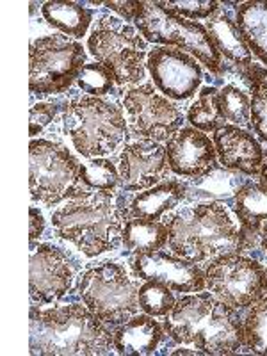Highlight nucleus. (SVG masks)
<instances>
[{
    "mask_svg": "<svg viewBox=\"0 0 267 356\" xmlns=\"http://www.w3.org/2000/svg\"><path fill=\"white\" fill-rule=\"evenodd\" d=\"M106 6L125 18V22H136L141 15L145 2H106Z\"/></svg>",
    "mask_w": 267,
    "mask_h": 356,
    "instance_id": "36",
    "label": "nucleus"
},
{
    "mask_svg": "<svg viewBox=\"0 0 267 356\" xmlns=\"http://www.w3.org/2000/svg\"><path fill=\"white\" fill-rule=\"evenodd\" d=\"M235 22L251 54L267 66V0H250L241 4Z\"/></svg>",
    "mask_w": 267,
    "mask_h": 356,
    "instance_id": "23",
    "label": "nucleus"
},
{
    "mask_svg": "<svg viewBox=\"0 0 267 356\" xmlns=\"http://www.w3.org/2000/svg\"><path fill=\"white\" fill-rule=\"evenodd\" d=\"M120 186L123 191H146L170 175L166 146L152 139H139L127 145L118 159Z\"/></svg>",
    "mask_w": 267,
    "mask_h": 356,
    "instance_id": "15",
    "label": "nucleus"
},
{
    "mask_svg": "<svg viewBox=\"0 0 267 356\" xmlns=\"http://www.w3.org/2000/svg\"><path fill=\"white\" fill-rule=\"evenodd\" d=\"M187 122L200 132H218L228 125L219 107V89L214 86L200 89L198 98L187 111Z\"/></svg>",
    "mask_w": 267,
    "mask_h": 356,
    "instance_id": "27",
    "label": "nucleus"
},
{
    "mask_svg": "<svg viewBox=\"0 0 267 356\" xmlns=\"http://www.w3.org/2000/svg\"><path fill=\"white\" fill-rule=\"evenodd\" d=\"M260 246L267 253V221H264V225L260 227Z\"/></svg>",
    "mask_w": 267,
    "mask_h": 356,
    "instance_id": "39",
    "label": "nucleus"
},
{
    "mask_svg": "<svg viewBox=\"0 0 267 356\" xmlns=\"http://www.w3.org/2000/svg\"><path fill=\"white\" fill-rule=\"evenodd\" d=\"M168 8L171 11H175L177 15H180L182 18H187V20H209V18L214 15V13L219 11V2L216 0H203V2H166Z\"/></svg>",
    "mask_w": 267,
    "mask_h": 356,
    "instance_id": "34",
    "label": "nucleus"
},
{
    "mask_svg": "<svg viewBox=\"0 0 267 356\" xmlns=\"http://www.w3.org/2000/svg\"><path fill=\"white\" fill-rule=\"evenodd\" d=\"M29 219H31L29 221V239H31V243H34V241L40 239L44 232V216L41 214L38 207H31Z\"/></svg>",
    "mask_w": 267,
    "mask_h": 356,
    "instance_id": "37",
    "label": "nucleus"
},
{
    "mask_svg": "<svg viewBox=\"0 0 267 356\" xmlns=\"http://www.w3.org/2000/svg\"><path fill=\"white\" fill-rule=\"evenodd\" d=\"M234 212L241 222V248L251 251L260 244V227L267 221V187L246 182L235 193Z\"/></svg>",
    "mask_w": 267,
    "mask_h": 356,
    "instance_id": "19",
    "label": "nucleus"
},
{
    "mask_svg": "<svg viewBox=\"0 0 267 356\" xmlns=\"http://www.w3.org/2000/svg\"><path fill=\"white\" fill-rule=\"evenodd\" d=\"M214 146L222 168L239 171L246 177L260 173L264 150L255 136L235 125H225L214 132Z\"/></svg>",
    "mask_w": 267,
    "mask_h": 356,
    "instance_id": "18",
    "label": "nucleus"
},
{
    "mask_svg": "<svg viewBox=\"0 0 267 356\" xmlns=\"http://www.w3.org/2000/svg\"><path fill=\"white\" fill-rule=\"evenodd\" d=\"M120 184V171L109 159H93L88 164H81L79 186L93 191H114Z\"/></svg>",
    "mask_w": 267,
    "mask_h": 356,
    "instance_id": "32",
    "label": "nucleus"
},
{
    "mask_svg": "<svg viewBox=\"0 0 267 356\" xmlns=\"http://www.w3.org/2000/svg\"><path fill=\"white\" fill-rule=\"evenodd\" d=\"M219 107L230 125L251 127V97L239 86L227 84L219 89Z\"/></svg>",
    "mask_w": 267,
    "mask_h": 356,
    "instance_id": "30",
    "label": "nucleus"
},
{
    "mask_svg": "<svg viewBox=\"0 0 267 356\" xmlns=\"http://www.w3.org/2000/svg\"><path fill=\"white\" fill-rule=\"evenodd\" d=\"M31 355H111L114 333L82 305L38 310L31 308Z\"/></svg>",
    "mask_w": 267,
    "mask_h": 356,
    "instance_id": "3",
    "label": "nucleus"
},
{
    "mask_svg": "<svg viewBox=\"0 0 267 356\" xmlns=\"http://www.w3.org/2000/svg\"><path fill=\"white\" fill-rule=\"evenodd\" d=\"M41 13L47 24L75 40L86 36L93 22V11L77 2H44Z\"/></svg>",
    "mask_w": 267,
    "mask_h": 356,
    "instance_id": "24",
    "label": "nucleus"
},
{
    "mask_svg": "<svg viewBox=\"0 0 267 356\" xmlns=\"http://www.w3.org/2000/svg\"><path fill=\"white\" fill-rule=\"evenodd\" d=\"M187 198V184L182 180H162L150 189L141 191L130 203V218L159 221Z\"/></svg>",
    "mask_w": 267,
    "mask_h": 356,
    "instance_id": "22",
    "label": "nucleus"
},
{
    "mask_svg": "<svg viewBox=\"0 0 267 356\" xmlns=\"http://www.w3.org/2000/svg\"><path fill=\"white\" fill-rule=\"evenodd\" d=\"M73 267L66 253L52 244L31 243V275L29 292L33 301L52 305L66 296L73 284Z\"/></svg>",
    "mask_w": 267,
    "mask_h": 356,
    "instance_id": "14",
    "label": "nucleus"
},
{
    "mask_svg": "<svg viewBox=\"0 0 267 356\" xmlns=\"http://www.w3.org/2000/svg\"><path fill=\"white\" fill-rule=\"evenodd\" d=\"M29 162L33 202L54 207L65 202L79 187L81 164L66 146L49 139H33L29 145Z\"/></svg>",
    "mask_w": 267,
    "mask_h": 356,
    "instance_id": "10",
    "label": "nucleus"
},
{
    "mask_svg": "<svg viewBox=\"0 0 267 356\" xmlns=\"http://www.w3.org/2000/svg\"><path fill=\"white\" fill-rule=\"evenodd\" d=\"M89 54L113 73L120 86L139 84L146 75L148 47L141 34L125 20L102 17L88 40Z\"/></svg>",
    "mask_w": 267,
    "mask_h": 356,
    "instance_id": "7",
    "label": "nucleus"
},
{
    "mask_svg": "<svg viewBox=\"0 0 267 356\" xmlns=\"http://www.w3.org/2000/svg\"><path fill=\"white\" fill-rule=\"evenodd\" d=\"M205 29L221 57L243 68L253 65V54L230 13L219 8V11L207 20Z\"/></svg>",
    "mask_w": 267,
    "mask_h": 356,
    "instance_id": "21",
    "label": "nucleus"
},
{
    "mask_svg": "<svg viewBox=\"0 0 267 356\" xmlns=\"http://www.w3.org/2000/svg\"><path fill=\"white\" fill-rule=\"evenodd\" d=\"M130 209L123 196L113 191H73L59 209L52 212V227L61 239L68 241L86 257L114 250L123 241V228Z\"/></svg>",
    "mask_w": 267,
    "mask_h": 356,
    "instance_id": "1",
    "label": "nucleus"
},
{
    "mask_svg": "<svg viewBox=\"0 0 267 356\" xmlns=\"http://www.w3.org/2000/svg\"><path fill=\"white\" fill-rule=\"evenodd\" d=\"M136 27L145 41L182 50L198 59L200 65H205L214 75L222 73V57L205 25L182 18L168 8L166 2H145Z\"/></svg>",
    "mask_w": 267,
    "mask_h": 356,
    "instance_id": "6",
    "label": "nucleus"
},
{
    "mask_svg": "<svg viewBox=\"0 0 267 356\" xmlns=\"http://www.w3.org/2000/svg\"><path fill=\"white\" fill-rule=\"evenodd\" d=\"M173 356H178V355H205V353L202 351V349H186V348H180L177 349V351L171 353Z\"/></svg>",
    "mask_w": 267,
    "mask_h": 356,
    "instance_id": "38",
    "label": "nucleus"
},
{
    "mask_svg": "<svg viewBox=\"0 0 267 356\" xmlns=\"http://www.w3.org/2000/svg\"><path fill=\"white\" fill-rule=\"evenodd\" d=\"M259 177H260V184L267 187V157H264V162H262V168H260Z\"/></svg>",
    "mask_w": 267,
    "mask_h": 356,
    "instance_id": "40",
    "label": "nucleus"
},
{
    "mask_svg": "<svg viewBox=\"0 0 267 356\" xmlns=\"http://www.w3.org/2000/svg\"><path fill=\"white\" fill-rule=\"evenodd\" d=\"M251 91V129L267 143V70L251 65L243 72Z\"/></svg>",
    "mask_w": 267,
    "mask_h": 356,
    "instance_id": "28",
    "label": "nucleus"
},
{
    "mask_svg": "<svg viewBox=\"0 0 267 356\" xmlns=\"http://www.w3.org/2000/svg\"><path fill=\"white\" fill-rule=\"evenodd\" d=\"M170 239V228L166 222L148 221L141 218H130L123 228L125 248L136 255L161 251Z\"/></svg>",
    "mask_w": 267,
    "mask_h": 356,
    "instance_id": "25",
    "label": "nucleus"
},
{
    "mask_svg": "<svg viewBox=\"0 0 267 356\" xmlns=\"http://www.w3.org/2000/svg\"><path fill=\"white\" fill-rule=\"evenodd\" d=\"M29 88L36 97L65 93L86 65V50L79 41L61 36L38 38L29 47Z\"/></svg>",
    "mask_w": 267,
    "mask_h": 356,
    "instance_id": "9",
    "label": "nucleus"
},
{
    "mask_svg": "<svg viewBox=\"0 0 267 356\" xmlns=\"http://www.w3.org/2000/svg\"><path fill=\"white\" fill-rule=\"evenodd\" d=\"M243 330L244 348L255 355H267V296L248 308Z\"/></svg>",
    "mask_w": 267,
    "mask_h": 356,
    "instance_id": "29",
    "label": "nucleus"
},
{
    "mask_svg": "<svg viewBox=\"0 0 267 356\" xmlns=\"http://www.w3.org/2000/svg\"><path fill=\"white\" fill-rule=\"evenodd\" d=\"M162 337L161 324L154 316L136 314L114 332V351L118 355H154Z\"/></svg>",
    "mask_w": 267,
    "mask_h": 356,
    "instance_id": "20",
    "label": "nucleus"
},
{
    "mask_svg": "<svg viewBox=\"0 0 267 356\" xmlns=\"http://www.w3.org/2000/svg\"><path fill=\"white\" fill-rule=\"evenodd\" d=\"M123 107L130 130L141 139L168 141L184 125L182 111L166 97L157 93L154 84L130 88L123 95Z\"/></svg>",
    "mask_w": 267,
    "mask_h": 356,
    "instance_id": "12",
    "label": "nucleus"
},
{
    "mask_svg": "<svg viewBox=\"0 0 267 356\" xmlns=\"http://www.w3.org/2000/svg\"><path fill=\"white\" fill-rule=\"evenodd\" d=\"M114 82L116 81H114L113 73L100 63H86L77 79V86L84 93L98 98L109 95L114 88Z\"/></svg>",
    "mask_w": 267,
    "mask_h": 356,
    "instance_id": "33",
    "label": "nucleus"
},
{
    "mask_svg": "<svg viewBox=\"0 0 267 356\" xmlns=\"http://www.w3.org/2000/svg\"><path fill=\"white\" fill-rule=\"evenodd\" d=\"M63 127L75 150L88 159L113 154L123 145L129 132L122 107L98 97L70 102L63 116Z\"/></svg>",
    "mask_w": 267,
    "mask_h": 356,
    "instance_id": "5",
    "label": "nucleus"
},
{
    "mask_svg": "<svg viewBox=\"0 0 267 356\" xmlns=\"http://www.w3.org/2000/svg\"><path fill=\"white\" fill-rule=\"evenodd\" d=\"M239 171H232L227 168H216L211 173L195 178V182L187 184V198L203 200V202H216V200L230 198L243 184H246Z\"/></svg>",
    "mask_w": 267,
    "mask_h": 356,
    "instance_id": "26",
    "label": "nucleus"
},
{
    "mask_svg": "<svg viewBox=\"0 0 267 356\" xmlns=\"http://www.w3.org/2000/svg\"><path fill=\"white\" fill-rule=\"evenodd\" d=\"M146 68L155 88L171 100H189L203 81V70L191 54L171 47H157L148 54Z\"/></svg>",
    "mask_w": 267,
    "mask_h": 356,
    "instance_id": "13",
    "label": "nucleus"
},
{
    "mask_svg": "<svg viewBox=\"0 0 267 356\" xmlns=\"http://www.w3.org/2000/svg\"><path fill=\"white\" fill-rule=\"evenodd\" d=\"M79 294L86 307L107 326H120L139 310V285L123 266L102 262L79 280Z\"/></svg>",
    "mask_w": 267,
    "mask_h": 356,
    "instance_id": "8",
    "label": "nucleus"
},
{
    "mask_svg": "<svg viewBox=\"0 0 267 356\" xmlns=\"http://www.w3.org/2000/svg\"><path fill=\"white\" fill-rule=\"evenodd\" d=\"M134 275L141 280H159L175 292H202L207 287L205 271H202L195 262L182 257L170 255L164 251L141 253L132 260Z\"/></svg>",
    "mask_w": 267,
    "mask_h": 356,
    "instance_id": "16",
    "label": "nucleus"
},
{
    "mask_svg": "<svg viewBox=\"0 0 267 356\" xmlns=\"http://www.w3.org/2000/svg\"><path fill=\"white\" fill-rule=\"evenodd\" d=\"M173 289L159 280H146L139 287V308L154 317H166L177 305Z\"/></svg>",
    "mask_w": 267,
    "mask_h": 356,
    "instance_id": "31",
    "label": "nucleus"
},
{
    "mask_svg": "<svg viewBox=\"0 0 267 356\" xmlns=\"http://www.w3.org/2000/svg\"><path fill=\"white\" fill-rule=\"evenodd\" d=\"M264 289H266V292H267V267L264 269Z\"/></svg>",
    "mask_w": 267,
    "mask_h": 356,
    "instance_id": "41",
    "label": "nucleus"
},
{
    "mask_svg": "<svg viewBox=\"0 0 267 356\" xmlns=\"http://www.w3.org/2000/svg\"><path fill=\"white\" fill-rule=\"evenodd\" d=\"M207 289L235 310H248L264 298V267L259 260L228 255L214 260L205 269Z\"/></svg>",
    "mask_w": 267,
    "mask_h": 356,
    "instance_id": "11",
    "label": "nucleus"
},
{
    "mask_svg": "<svg viewBox=\"0 0 267 356\" xmlns=\"http://www.w3.org/2000/svg\"><path fill=\"white\" fill-rule=\"evenodd\" d=\"M56 114L57 107L54 104H47V102H40L34 107H31V122H29V134H31V138L43 132L54 122Z\"/></svg>",
    "mask_w": 267,
    "mask_h": 356,
    "instance_id": "35",
    "label": "nucleus"
},
{
    "mask_svg": "<svg viewBox=\"0 0 267 356\" xmlns=\"http://www.w3.org/2000/svg\"><path fill=\"white\" fill-rule=\"evenodd\" d=\"M171 253L195 264H211L243 253L241 228L219 202H202L177 212L168 222Z\"/></svg>",
    "mask_w": 267,
    "mask_h": 356,
    "instance_id": "4",
    "label": "nucleus"
},
{
    "mask_svg": "<svg viewBox=\"0 0 267 356\" xmlns=\"http://www.w3.org/2000/svg\"><path fill=\"white\" fill-rule=\"evenodd\" d=\"M170 170L178 177L200 178L218 168V152L205 132L195 127L180 129L166 141Z\"/></svg>",
    "mask_w": 267,
    "mask_h": 356,
    "instance_id": "17",
    "label": "nucleus"
},
{
    "mask_svg": "<svg viewBox=\"0 0 267 356\" xmlns=\"http://www.w3.org/2000/svg\"><path fill=\"white\" fill-rule=\"evenodd\" d=\"M164 330L177 344L195 346L205 355H235L244 348L239 314L212 292L180 298L166 316Z\"/></svg>",
    "mask_w": 267,
    "mask_h": 356,
    "instance_id": "2",
    "label": "nucleus"
}]
</instances>
